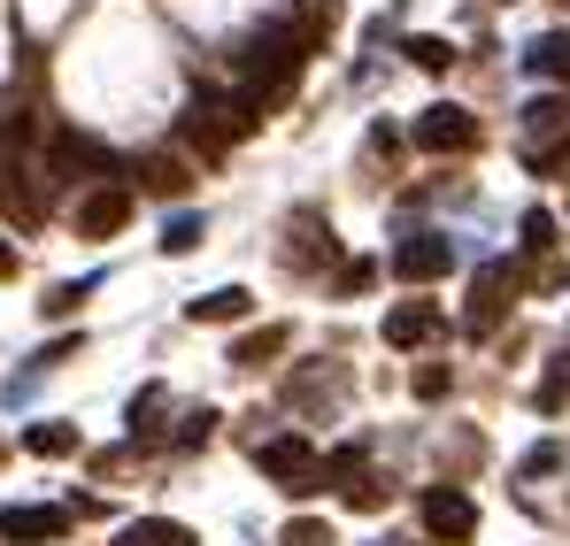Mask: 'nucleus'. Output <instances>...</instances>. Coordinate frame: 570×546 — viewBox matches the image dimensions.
Instances as JSON below:
<instances>
[{
  "instance_id": "nucleus-1",
  "label": "nucleus",
  "mask_w": 570,
  "mask_h": 546,
  "mask_svg": "<svg viewBox=\"0 0 570 546\" xmlns=\"http://www.w3.org/2000/svg\"><path fill=\"white\" fill-rule=\"evenodd\" d=\"M308 31H293V23H263V31H247V47H239V78H247V108L263 116L271 100H285L293 92V78H301V62H308Z\"/></svg>"
},
{
  "instance_id": "nucleus-2",
  "label": "nucleus",
  "mask_w": 570,
  "mask_h": 546,
  "mask_svg": "<svg viewBox=\"0 0 570 546\" xmlns=\"http://www.w3.org/2000/svg\"><path fill=\"white\" fill-rule=\"evenodd\" d=\"M255 123H263V116H255L247 100H216V92H200V100L186 108V139L200 147V155H224V147L247 139Z\"/></svg>"
},
{
  "instance_id": "nucleus-3",
  "label": "nucleus",
  "mask_w": 570,
  "mask_h": 546,
  "mask_svg": "<svg viewBox=\"0 0 570 546\" xmlns=\"http://www.w3.org/2000/svg\"><path fill=\"white\" fill-rule=\"evenodd\" d=\"M255 469L278 477V493H293V500H301V493H324V455H316L308 439H293V431H285V439H263V447H255Z\"/></svg>"
},
{
  "instance_id": "nucleus-4",
  "label": "nucleus",
  "mask_w": 570,
  "mask_h": 546,
  "mask_svg": "<svg viewBox=\"0 0 570 546\" xmlns=\"http://www.w3.org/2000/svg\"><path fill=\"white\" fill-rule=\"evenodd\" d=\"M416 147H424V155H471L478 147V116L455 108V100L424 108V116H416Z\"/></svg>"
},
{
  "instance_id": "nucleus-5",
  "label": "nucleus",
  "mask_w": 570,
  "mask_h": 546,
  "mask_svg": "<svg viewBox=\"0 0 570 546\" xmlns=\"http://www.w3.org/2000/svg\"><path fill=\"white\" fill-rule=\"evenodd\" d=\"M455 270V239L448 231H409L401 247H393V277H409V285H432V277Z\"/></svg>"
},
{
  "instance_id": "nucleus-6",
  "label": "nucleus",
  "mask_w": 570,
  "mask_h": 546,
  "mask_svg": "<svg viewBox=\"0 0 570 546\" xmlns=\"http://www.w3.org/2000/svg\"><path fill=\"white\" fill-rule=\"evenodd\" d=\"M509 292H517V270H509V262H485V270H478L471 308H463V331H471V339H493V324H501Z\"/></svg>"
},
{
  "instance_id": "nucleus-7",
  "label": "nucleus",
  "mask_w": 570,
  "mask_h": 546,
  "mask_svg": "<svg viewBox=\"0 0 570 546\" xmlns=\"http://www.w3.org/2000/svg\"><path fill=\"white\" fill-rule=\"evenodd\" d=\"M124 224H131V185L108 178V185H94V192L78 200V239H116Z\"/></svg>"
},
{
  "instance_id": "nucleus-8",
  "label": "nucleus",
  "mask_w": 570,
  "mask_h": 546,
  "mask_svg": "<svg viewBox=\"0 0 570 546\" xmlns=\"http://www.w3.org/2000/svg\"><path fill=\"white\" fill-rule=\"evenodd\" d=\"M416 508H424V532H432V539H471L478 532V508H471L463 485H432Z\"/></svg>"
},
{
  "instance_id": "nucleus-9",
  "label": "nucleus",
  "mask_w": 570,
  "mask_h": 546,
  "mask_svg": "<svg viewBox=\"0 0 570 546\" xmlns=\"http://www.w3.org/2000/svg\"><path fill=\"white\" fill-rule=\"evenodd\" d=\"M70 532V508H8L0 516V539L8 546H55Z\"/></svg>"
},
{
  "instance_id": "nucleus-10",
  "label": "nucleus",
  "mask_w": 570,
  "mask_h": 546,
  "mask_svg": "<svg viewBox=\"0 0 570 546\" xmlns=\"http://www.w3.org/2000/svg\"><path fill=\"white\" fill-rule=\"evenodd\" d=\"M440 331V308L432 300H401V308H385V347H424Z\"/></svg>"
},
{
  "instance_id": "nucleus-11",
  "label": "nucleus",
  "mask_w": 570,
  "mask_h": 546,
  "mask_svg": "<svg viewBox=\"0 0 570 546\" xmlns=\"http://www.w3.org/2000/svg\"><path fill=\"white\" fill-rule=\"evenodd\" d=\"M0 216H8V224H23V231L47 216V192L31 185V170H0Z\"/></svg>"
},
{
  "instance_id": "nucleus-12",
  "label": "nucleus",
  "mask_w": 570,
  "mask_h": 546,
  "mask_svg": "<svg viewBox=\"0 0 570 546\" xmlns=\"http://www.w3.org/2000/svg\"><path fill=\"white\" fill-rule=\"evenodd\" d=\"M247 308H255V292H247V285H216V292L186 300V316H193V324H239Z\"/></svg>"
},
{
  "instance_id": "nucleus-13",
  "label": "nucleus",
  "mask_w": 570,
  "mask_h": 546,
  "mask_svg": "<svg viewBox=\"0 0 570 546\" xmlns=\"http://www.w3.org/2000/svg\"><path fill=\"white\" fill-rule=\"evenodd\" d=\"M524 70H532V78H556V86H570V31H540V39L524 47Z\"/></svg>"
},
{
  "instance_id": "nucleus-14",
  "label": "nucleus",
  "mask_w": 570,
  "mask_h": 546,
  "mask_svg": "<svg viewBox=\"0 0 570 546\" xmlns=\"http://www.w3.org/2000/svg\"><path fill=\"white\" fill-rule=\"evenodd\" d=\"M116 546H193L186 524H170V516H139V524H124V539Z\"/></svg>"
},
{
  "instance_id": "nucleus-15",
  "label": "nucleus",
  "mask_w": 570,
  "mask_h": 546,
  "mask_svg": "<svg viewBox=\"0 0 570 546\" xmlns=\"http://www.w3.org/2000/svg\"><path fill=\"white\" fill-rule=\"evenodd\" d=\"M23 447H31V455H47V461H62V455H78V424H31V431H23Z\"/></svg>"
},
{
  "instance_id": "nucleus-16",
  "label": "nucleus",
  "mask_w": 570,
  "mask_h": 546,
  "mask_svg": "<svg viewBox=\"0 0 570 546\" xmlns=\"http://www.w3.org/2000/svg\"><path fill=\"white\" fill-rule=\"evenodd\" d=\"M139 185L170 200V192H186V162H178V155H147V162H139Z\"/></svg>"
},
{
  "instance_id": "nucleus-17",
  "label": "nucleus",
  "mask_w": 570,
  "mask_h": 546,
  "mask_svg": "<svg viewBox=\"0 0 570 546\" xmlns=\"http://www.w3.org/2000/svg\"><path fill=\"white\" fill-rule=\"evenodd\" d=\"M278 347H285V331H278V324H271V331H247V339L232 347V363H239V369H263V363H271V355H278Z\"/></svg>"
},
{
  "instance_id": "nucleus-18",
  "label": "nucleus",
  "mask_w": 570,
  "mask_h": 546,
  "mask_svg": "<svg viewBox=\"0 0 570 546\" xmlns=\"http://www.w3.org/2000/svg\"><path fill=\"white\" fill-rule=\"evenodd\" d=\"M517 231H524V239H517V247H524V255H540V262H548V247H556V216H548V208H524V224H517Z\"/></svg>"
},
{
  "instance_id": "nucleus-19",
  "label": "nucleus",
  "mask_w": 570,
  "mask_h": 546,
  "mask_svg": "<svg viewBox=\"0 0 570 546\" xmlns=\"http://www.w3.org/2000/svg\"><path fill=\"white\" fill-rule=\"evenodd\" d=\"M524 131H532V139H548V131H570V100H532V108H524Z\"/></svg>"
},
{
  "instance_id": "nucleus-20",
  "label": "nucleus",
  "mask_w": 570,
  "mask_h": 546,
  "mask_svg": "<svg viewBox=\"0 0 570 546\" xmlns=\"http://www.w3.org/2000/svg\"><path fill=\"white\" fill-rule=\"evenodd\" d=\"M200 239H208V224H200V216H170V224H163V255H193Z\"/></svg>"
},
{
  "instance_id": "nucleus-21",
  "label": "nucleus",
  "mask_w": 570,
  "mask_h": 546,
  "mask_svg": "<svg viewBox=\"0 0 570 546\" xmlns=\"http://www.w3.org/2000/svg\"><path fill=\"white\" fill-rule=\"evenodd\" d=\"M278 546H340V539H332V524H316V516H293V524L278 532Z\"/></svg>"
},
{
  "instance_id": "nucleus-22",
  "label": "nucleus",
  "mask_w": 570,
  "mask_h": 546,
  "mask_svg": "<svg viewBox=\"0 0 570 546\" xmlns=\"http://www.w3.org/2000/svg\"><path fill=\"white\" fill-rule=\"evenodd\" d=\"M409 62H416V70H432V78H440V70H448V62H455V47H448V39H409Z\"/></svg>"
},
{
  "instance_id": "nucleus-23",
  "label": "nucleus",
  "mask_w": 570,
  "mask_h": 546,
  "mask_svg": "<svg viewBox=\"0 0 570 546\" xmlns=\"http://www.w3.org/2000/svg\"><path fill=\"white\" fill-rule=\"evenodd\" d=\"M448 385H455V377H448V363H424V369H416V400H440Z\"/></svg>"
},
{
  "instance_id": "nucleus-24",
  "label": "nucleus",
  "mask_w": 570,
  "mask_h": 546,
  "mask_svg": "<svg viewBox=\"0 0 570 546\" xmlns=\"http://www.w3.org/2000/svg\"><path fill=\"white\" fill-rule=\"evenodd\" d=\"M78 300H86V285H55V292H47V316H70Z\"/></svg>"
},
{
  "instance_id": "nucleus-25",
  "label": "nucleus",
  "mask_w": 570,
  "mask_h": 546,
  "mask_svg": "<svg viewBox=\"0 0 570 546\" xmlns=\"http://www.w3.org/2000/svg\"><path fill=\"white\" fill-rule=\"evenodd\" d=\"M208 431H216V416H208V408H193V416H186V431H178V439H186V447H200Z\"/></svg>"
},
{
  "instance_id": "nucleus-26",
  "label": "nucleus",
  "mask_w": 570,
  "mask_h": 546,
  "mask_svg": "<svg viewBox=\"0 0 570 546\" xmlns=\"http://www.w3.org/2000/svg\"><path fill=\"white\" fill-rule=\"evenodd\" d=\"M371 277H379V262H347V270H340V292H363Z\"/></svg>"
},
{
  "instance_id": "nucleus-27",
  "label": "nucleus",
  "mask_w": 570,
  "mask_h": 546,
  "mask_svg": "<svg viewBox=\"0 0 570 546\" xmlns=\"http://www.w3.org/2000/svg\"><path fill=\"white\" fill-rule=\"evenodd\" d=\"M301 8H308V16H324V23H332V0H301Z\"/></svg>"
},
{
  "instance_id": "nucleus-28",
  "label": "nucleus",
  "mask_w": 570,
  "mask_h": 546,
  "mask_svg": "<svg viewBox=\"0 0 570 546\" xmlns=\"http://www.w3.org/2000/svg\"><path fill=\"white\" fill-rule=\"evenodd\" d=\"M8 270H16V255H8V247H0V277H8Z\"/></svg>"
},
{
  "instance_id": "nucleus-29",
  "label": "nucleus",
  "mask_w": 570,
  "mask_h": 546,
  "mask_svg": "<svg viewBox=\"0 0 570 546\" xmlns=\"http://www.w3.org/2000/svg\"><path fill=\"white\" fill-rule=\"evenodd\" d=\"M0 455H8V447H0Z\"/></svg>"
}]
</instances>
